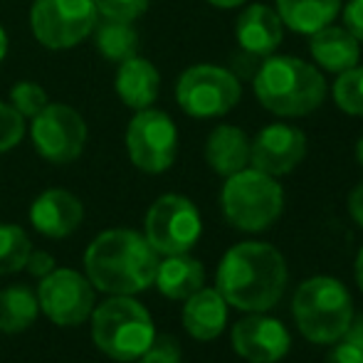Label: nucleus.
Returning a JSON list of instances; mask_svg holds the SVG:
<instances>
[{"label":"nucleus","mask_w":363,"mask_h":363,"mask_svg":"<svg viewBox=\"0 0 363 363\" xmlns=\"http://www.w3.org/2000/svg\"><path fill=\"white\" fill-rule=\"evenodd\" d=\"M5 55H8V33L0 28V62L5 60Z\"/></svg>","instance_id":"obj_38"},{"label":"nucleus","mask_w":363,"mask_h":363,"mask_svg":"<svg viewBox=\"0 0 363 363\" xmlns=\"http://www.w3.org/2000/svg\"><path fill=\"white\" fill-rule=\"evenodd\" d=\"M126 148L136 168L144 173H163L178 153V129L161 109H139L126 129Z\"/></svg>","instance_id":"obj_10"},{"label":"nucleus","mask_w":363,"mask_h":363,"mask_svg":"<svg viewBox=\"0 0 363 363\" xmlns=\"http://www.w3.org/2000/svg\"><path fill=\"white\" fill-rule=\"evenodd\" d=\"M287 262L269 242H240L218 267V291L240 311H267L287 289Z\"/></svg>","instance_id":"obj_1"},{"label":"nucleus","mask_w":363,"mask_h":363,"mask_svg":"<svg viewBox=\"0 0 363 363\" xmlns=\"http://www.w3.org/2000/svg\"><path fill=\"white\" fill-rule=\"evenodd\" d=\"M38 304L60 326H77L94 309V284L74 269H52L38 287Z\"/></svg>","instance_id":"obj_12"},{"label":"nucleus","mask_w":363,"mask_h":363,"mask_svg":"<svg viewBox=\"0 0 363 363\" xmlns=\"http://www.w3.org/2000/svg\"><path fill=\"white\" fill-rule=\"evenodd\" d=\"M33 245L18 225H0V274L20 272L28 262Z\"/></svg>","instance_id":"obj_25"},{"label":"nucleus","mask_w":363,"mask_h":363,"mask_svg":"<svg viewBox=\"0 0 363 363\" xmlns=\"http://www.w3.org/2000/svg\"><path fill=\"white\" fill-rule=\"evenodd\" d=\"M38 296L28 287H8L0 291V331L20 334L38 316Z\"/></svg>","instance_id":"obj_24"},{"label":"nucleus","mask_w":363,"mask_h":363,"mask_svg":"<svg viewBox=\"0 0 363 363\" xmlns=\"http://www.w3.org/2000/svg\"><path fill=\"white\" fill-rule=\"evenodd\" d=\"M114 89L119 94V99L131 109H148L153 106V101L158 99L161 91V74H158L156 65L148 62L146 57H134L119 62L114 79Z\"/></svg>","instance_id":"obj_18"},{"label":"nucleus","mask_w":363,"mask_h":363,"mask_svg":"<svg viewBox=\"0 0 363 363\" xmlns=\"http://www.w3.org/2000/svg\"><path fill=\"white\" fill-rule=\"evenodd\" d=\"M156 282L158 291L168 299H188L191 294H196L198 289H203L206 282V269L196 257L183 255H168L156 269Z\"/></svg>","instance_id":"obj_22"},{"label":"nucleus","mask_w":363,"mask_h":363,"mask_svg":"<svg viewBox=\"0 0 363 363\" xmlns=\"http://www.w3.org/2000/svg\"><path fill=\"white\" fill-rule=\"evenodd\" d=\"M242 99V82L220 65H193L176 82V101L193 119H218Z\"/></svg>","instance_id":"obj_7"},{"label":"nucleus","mask_w":363,"mask_h":363,"mask_svg":"<svg viewBox=\"0 0 363 363\" xmlns=\"http://www.w3.org/2000/svg\"><path fill=\"white\" fill-rule=\"evenodd\" d=\"M33 144L50 163H69L84 151L86 124L82 114L67 104H50L33 116Z\"/></svg>","instance_id":"obj_11"},{"label":"nucleus","mask_w":363,"mask_h":363,"mask_svg":"<svg viewBox=\"0 0 363 363\" xmlns=\"http://www.w3.org/2000/svg\"><path fill=\"white\" fill-rule=\"evenodd\" d=\"M356 158H359V163H361V168H363V134H361L359 144H356Z\"/></svg>","instance_id":"obj_39"},{"label":"nucleus","mask_w":363,"mask_h":363,"mask_svg":"<svg viewBox=\"0 0 363 363\" xmlns=\"http://www.w3.org/2000/svg\"><path fill=\"white\" fill-rule=\"evenodd\" d=\"M96 13L109 20H126L134 23L148 10V0H94Z\"/></svg>","instance_id":"obj_28"},{"label":"nucleus","mask_w":363,"mask_h":363,"mask_svg":"<svg viewBox=\"0 0 363 363\" xmlns=\"http://www.w3.org/2000/svg\"><path fill=\"white\" fill-rule=\"evenodd\" d=\"M306 156V136L291 124H269L250 141V166L267 176H287Z\"/></svg>","instance_id":"obj_14"},{"label":"nucleus","mask_w":363,"mask_h":363,"mask_svg":"<svg viewBox=\"0 0 363 363\" xmlns=\"http://www.w3.org/2000/svg\"><path fill=\"white\" fill-rule=\"evenodd\" d=\"M296 329L311 344H336L354 319V301L339 279L311 277L291 299Z\"/></svg>","instance_id":"obj_4"},{"label":"nucleus","mask_w":363,"mask_h":363,"mask_svg":"<svg viewBox=\"0 0 363 363\" xmlns=\"http://www.w3.org/2000/svg\"><path fill=\"white\" fill-rule=\"evenodd\" d=\"M279 20L296 35H314L339 18L344 0H274Z\"/></svg>","instance_id":"obj_21"},{"label":"nucleus","mask_w":363,"mask_h":363,"mask_svg":"<svg viewBox=\"0 0 363 363\" xmlns=\"http://www.w3.org/2000/svg\"><path fill=\"white\" fill-rule=\"evenodd\" d=\"M228 324V301L218 289H198L183 306V326L198 341H213Z\"/></svg>","instance_id":"obj_19"},{"label":"nucleus","mask_w":363,"mask_h":363,"mask_svg":"<svg viewBox=\"0 0 363 363\" xmlns=\"http://www.w3.org/2000/svg\"><path fill=\"white\" fill-rule=\"evenodd\" d=\"M331 96H334V104L339 106L344 114L363 116V67L361 65L336 74V82H334V86H331Z\"/></svg>","instance_id":"obj_26"},{"label":"nucleus","mask_w":363,"mask_h":363,"mask_svg":"<svg viewBox=\"0 0 363 363\" xmlns=\"http://www.w3.org/2000/svg\"><path fill=\"white\" fill-rule=\"evenodd\" d=\"M235 40L240 50L264 60L279 50L284 40V25L277 10L264 3H250L235 20Z\"/></svg>","instance_id":"obj_15"},{"label":"nucleus","mask_w":363,"mask_h":363,"mask_svg":"<svg viewBox=\"0 0 363 363\" xmlns=\"http://www.w3.org/2000/svg\"><path fill=\"white\" fill-rule=\"evenodd\" d=\"M346 206H349V216L356 220V225H361L363 228V181L349 193Z\"/></svg>","instance_id":"obj_34"},{"label":"nucleus","mask_w":363,"mask_h":363,"mask_svg":"<svg viewBox=\"0 0 363 363\" xmlns=\"http://www.w3.org/2000/svg\"><path fill=\"white\" fill-rule=\"evenodd\" d=\"M82 218H84V208H82L79 198L62 188L45 191L43 196L35 198L33 208H30V220H33L35 230L55 240L72 235L79 228Z\"/></svg>","instance_id":"obj_16"},{"label":"nucleus","mask_w":363,"mask_h":363,"mask_svg":"<svg viewBox=\"0 0 363 363\" xmlns=\"http://www.w3.org/2000/svg\"><path fill=\"white\" fill-rule=\"evenodd\" d=\"M356 282H359V289L363 291V247L359 257H356Z\"/></svg>","instance_id":"obj_37"},{"label":"nucleus","mask_w":363,"mask_h":363,"mask_svg":"<svg viewBox=\"0 0 363 363\" xmlns=\"http://www.w3.org/2000/svg\"><path fill=\"white\" fill-rule=\"evenodd\" d=\"M208 3H211L213 8H220V10H233V8H240V5H245L247 0H208Z\"/></svg>","instance_id":"obj_36"},{"label":"nucleus","mask_w":363,"mask_h":363,"mask_svg":"<svg viewBox=\"0 0 363 363\" xmlns=\"http://www.w3.org/2000/svg\"><path fill=\"white\" fill-rule=\"evenodd\" d=\"M91 35H94L96 50L111 62H124V60L139 55V33L126 20L104 18V23H96Z\"/></svg>","instance_id":"obj_23"},{"label":"nucleus","mask_w":363,"mask_h":363,"mask_svg":"<svg viewBox=\"0 0 363 363\" xmlns=\"http://www.w3.org/2000/svg\"><path fill=\"white\" fill-rule=\"evenodd\" d=\"M309 55L321 72L341 74L361 60V43L344 25H326L309 35Z\"/></svg>","instance_id":"obj_17"},{"label":"nucleus","mask_w":363,"mask_h":363,"mask_svg":"<svg viewBox=\"0 0 363 363\" xmlns=\"http://www.w3.org/2000/svg\"><path fill=\"white\" fill-rule=\"evenodd\" d=\"M341 339L349 341L351 346H356V349L363 351V316H354V319H351L349 329L344 331Z\"/></svg>","instance_id":"obj_35"},{"label":"nucleus","mask_w":363,"mask_h":363,"mask_svg":"<svg viewBox=\"0 0 363 363\" xmlns=\"http://www.w3.org/2000/svg\"><path fill=\"white\" fill-rule=\"evenodd\" d=\"M25 267H28L30 274L43 279L45 274H50L55 269V259H52V255H48V252H30Z\"/></svg>","instance_id":"obj_33"},{"label":"nucleus","mask_w":363,"mask_h":363,"mask_svg":"<svg viewBox=\"0 0 363 363\" xmlns=\"http://www.w3.org/2000/svg\"><path fill=\"white\" fill-rule=\"evenodd\" d=\"M326 363H363V351L351 346L349 341H341L326 354Z\"/></svg>","instance_id":"obj_32"},{"label":"nucleus","mask_w":363,"mask_h":363,"mask_svg":"<svg viewBox=\"0 0 363 363\" xmlns=\"http://www.w3.org/2000/svg\"><path fill=\"white\" fill-rule=\"evenodd\" d=\"M203 220L188 198L168 193L161 196L146 216V240L158 255H183L198 242Z\"/></svg>","instance_id":"obj_9"},{"label":"nucleus","mask_w":363,"mask_h":363,"mask_svg":"<svg viewBox=\"0 0 363 363\" xmlns=\"http://www.w3.org/2000/svg\"><path fill=\"white\" fill-rule=\"evenodd\" d=\"M341 15H344V28L363 45V0H349V3H344Z\"/></svg>","instance_id":"obj_31"},{"label":"nucleus","mask_w":363,"mask_h":363,"mask_svg":"<svg viewBox=\"0 0 363 363\" xmlns=\"http://www.w3.org/2000/svg\"><path fill=\"white\" fill-rule=\"evenodd\" d=\"M25 136V121L10 104L0 101V153L10 151L23 141Z\"/></svg>","instance_id":"obj_29"},{"label":"nucleus","mask_w":363,"mask_h":363,"mask_svg":"<svg viewBox=\"0 0 363 363\" xmlns=\"http://www.w3.org/2000/svg\"><path fill=\"white\" fill-rule=\"evenodd\" d=\"M10 106L18 111L23 119H33L48 106V91L38 84V82H18L10 89Z\"/></svg>","instance_id":"obj_27"},{"label":"nucleus","mask_w":363,"mask_h":363,"mask_svg":"<svg viewBox=\"0 0 363 363\" xmlns=\"http://www.w3.org/2000/svg\"><path fill=\"white\" fill-rule=\"evenodd\" d=\"M99 23L94 0H35L30 28L40 45L69 50L94 33Z\"/></svg>","instance_id":"obj_8"},{"label":"nucleus","mask_w":363,"mask_h":363,"mask_svg":"<svg viewBox=\"0 0 363 363\" xmlns=\"http://www.w3.org/2000/svg\"><path fill=\"white\" fill-rule=\"evenodd\" d=\"M91 336L101 354L114 361H136L156 341L153 321L139 301L114 296L94 309Z\"/></svg>","instance_id":"obj_6"},{"label":"nucleus","mask_w":363,"mask_h":363,"mask_svg":"<svg viewBox=\"0 0 363 363\" xmlns=\"http://www.w3.org/2000/svg\"><path fill=\"white\" fill-rule=\"evenodd\" d=\"M259 106L282 119L309 116L326 101V79L316 65L294 55H269L252 77Z\"/></svg>","instance_id":"obj_3"},{"label":"nucleus","mask_w":363,"mask_h":363,"mask_svg":"<svg viewBox=\"0 0 363 363\" xmlns=\"http://www.w3.org/2000/svg\"><path fill=\"white\" fill-rule=\"evenodd\" d=\"M139 363H181V354H178L176 341H171V339L153 341L146 354L139 359Z\"/></svg>","instance_id":"obj_30"},{"label":"nucleus","mask_w":363,"mask_h":363,"mask_svg":"<svg viewBox=\"0 0 363 363\" xmlns=\"http://www.w3.org/2000/svg\"><path fill=\"white\" fill-rule=\"evenodd\" d=\"M84 264L96 289L129 296L153 284L158 252L134 230H109L89 245Z\"/></svg>","instance_id":"obj_2"},{"label":"nucleus","mask_w":363,"mask_h":363,"mask_svg":"<svg viewBox=\"0 0 363 363\" xmlns=\"http://www.w3.org/2000/svg\"><path fill=\"white\" fill-rule=\"evenodd\" d=\"M233 349L247 363H277L289 354L287 326L264 311H252L233 326Z\"/></svg>","instance_id":"obj_13"},{"label":"nucleus","mask_w":363,"mask_h":363,"mask_svg":"<svg viewBox=\"0 0 363 363\" xmlns=\"http://www.w3.org/2000/svg\"><path fill=\"white\" fill-rule=\"evenodd\" d=\"M206 161L223 178L242 171L250 166V136L233 124L216 126L206 141Z\"/></svg>","instance_id":"obj_20"},{"label":"nucleus","mask_w":363,"mask_h":363,"mask_svg":"<svg viewBox=\"0 0 363 363\" xmlns=\"http://www.w3.org/2000/svg\"><path fill=\"white\" fill-rule=\"evenodd\" d=\"M220 206L233 228L242 233H262L282 216L284 191L274 176L247 166L225 178Z\"/></svg>","instance_id":"obj_5"}]
</instances>
